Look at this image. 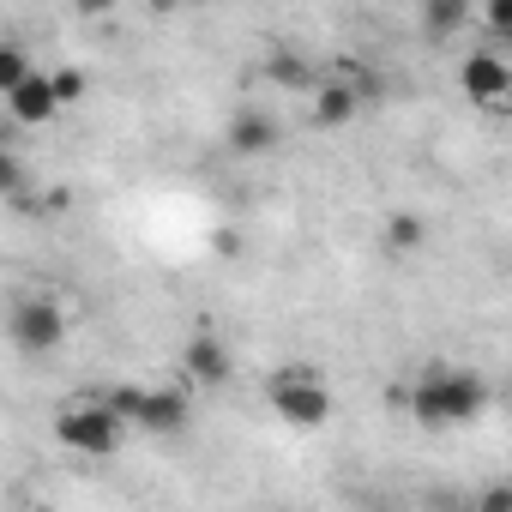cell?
Wrapping results in <instances>:
<instances>
[{"label": "cell", "mask_w": 512, "mask_h": 512, "mask_svg": "<svg viewBox=\"0 0 512 512\" xmlns=\"http://www.w3.org/2000/svg\"><path fill=\"white\" fill-rule=\"evenodd\" d=\"M458 85H464L470 103H506V97H512V67H506L494 49H476V55H464Z\"/></svg>", "instance_id": "6"}, {"label": "cell", "mask_w": 512, "mask_h": 512, "mask_svg": "<svg viewBox=\"0 0 512 512\" xmlns=\"http://www.w3.org/2000/svg\"><path fill=\"white\" fill-rule=\"evenodd\" d=\"M55 440L73 446V452H91V458H109L121 440H127V422L109 398H79L55 416Z\"/></svg>", "instance_id": "2"}, {"label": "cell", "mask_w": 512, "mask_h": 512, "mask_svg": "<svg viewBox=\"0 0 512 512\" xmlns=\"http://www.w3.org/2000/svg\"><path fill=\"white\" fill-rule=\"evenodd\" d=\"M13 344L25 350V356H43V350H55L61 338H67V314H61V302H49V296H25L19 308H13Z\"/></svg>", "instance_id": "5"}, {"label": "cell", "mask_w": 512, "mask_h": 512, "mask_svg": "<svg viewBox=\"0 0 512 512\" xmlns=\"http://www.w3.org/2000/svg\"><path fill=\"white\" fill-rule=\"evenodd\" d=\"M7 109H13V121H25V127H37V121H49L61 103H55V85H49V73H37L31 85H19L13 97H7Z\"/></svg>", "instance_id": "9"}, {"label": "cell", "mask_w": 512, "mask_h": 512, "mask_svg": "<svg viewBox=\"0 0 512 512\" xmlns=\"http://www.w3.org/2000/svg\"><path fill=\"white\" fill-rule=\"evenodd\" d=\"M0 193L25 199V169H19V157H13V151H0Z\"/></svg>", "instance_id": "16"}, {"label": "cell", "mask_w": 512, "mask_h": 512, "mask_svg": "<svg viewBox=\"0 0 512 512\" xmlns=\"http://www.w3.org/2000/svg\"><path fill=\"white\" fill-rule=\"evenodd\" d=\"M49 85H55V103H61V109H73V103L91 91V79H85L79 67H61V73H49Z\"/></svg>", "instance_id": "15"}, {"label": "cell", "mask_w": 512, "mask_h": 512, "mask_svg": "<svg viewBox=\"0 0 512 512\" xmlns=\"http://www.w3.org/2000/svg\"><path fill=\"white\" fill-rule=\"evenodd\" d=\"M488 410V380L482 374H470V368H422L416 380H410V416L422 422V428H458V422H476Z\"/></svg>", "instance_id": "1"}, {"label": "cell", "mask_w": 512, "mask_h": 512, "mask_svg": "<svg viewBox=\"0 0 512 512\" xmlns=\"http://www.w3.org/2000/svg\"><path fill=\"white\" fill-rule=\"evenodd\" d=\"M109 404L121 410L127 428H145V434H181L187 416H193L181 386H115Z\"/></svg>", "instance_id": "3"}, {"label": "cell", "mask_w": 512, "mask_h": 512, "mask_svg": "<svg viewBox=\"0 0 512 512\" xmlns=\"http://www.w3.org/2000/svg\"><path fill=\"white\" fill-rule=\"evenodd\" d=\"M266 398H272V410H278L290 428H320V422L332 416V386H326L314 368H278V374L266 380Z\"/></svg>", "instance_id": "4"}, {"label": "cell", "mask_w": 512, "mask_h": 512, "mask_svg": "<svg viewBox=\"0 0 512 512\" xmlns=\"http://www.w3.org/2000/svg\"><path fill=\"white\" fill-rule=\"evenodd\" d=\"M181 368H187L193 386H223V380H229V350H223L211 332H193V338L181 344Z\"/></svg>", "instance_id": "7"}, {"label": "cell", "mask_w": 512, "mask_h": 512, "mask_svg": "<svg viewBox=\"0 0 512 512\" xmlns=\"http://www.w3.org/2000/svg\"><path fill=\"white\" fill-rule=\"evenodd\" d=\"M266 79H272L278 91H320V85H314V67H308L302 55H290V49H272V55H266Z\"/></svg>", "instance_id": "11"}, {"label": "cell", "mask_w": 512, "mask_h": 512, "mask_svg": "<svg viewBox=\"0 0 512 512\" xmlns=\"http://www.w3.org/2000/svg\"><path fill=\"white\" fill-rule=\"evenodd\" d=\"M464 19H470L464 0H428V7H422V31H428V37H446V31H458Z\"/></svg>", "instance_id": "13"}, {"label": "cell", "mask_w": 512, "mask_h": 512, "mask_svg": "<svg viewBox=\"0 0 512 512\" xmlns=\"http://www.w3.org/2000/svg\"><path fill=\"white\" fill-rule=\"evenodd\" d=\"M476 512H512V488H494V494H482V506Z\"/></svg>", "instance_id": "18"}, {"label": "cell", "mask_w": 512, "mask_h": 512, "mask_svg": "<svg viewBox=\"0 0 512 512\" xmlns=\"http://www.w3.org/2000/svg\"><path fill=\"white\" fill-rule=\"evenodd\" d=\"M506 109H512V97H506Z\"/></svg>", "instance_id": "19"}, {"label": "cell", "mask_w": 512, "mask_h": 512, "mask_svg": "<svg viewBox=\"0 0 512 512\" xmlns=\"http://www.w3.org/2000/svg\"><path fill=\"white\" fill-rule=\"evenodd\" d=\"M482 25H488L494 37H512V0H488V7H482Z\"/></svg>", "instance_id": "17"}, {"label": "cell", "mask_w": 512, "mask_h": 512, "mask_svg": "<svg viewBox=\"0 0 512 512\" xmlns=\"http://www.w3.org/2000/svg\"><path fill=\"white\" fill-rule=\"evenodd\" d=\"M37 73H31V61H25V49L19 43H0V97H13L19 85H31Z\"/></svg>", "instance_id": "14"}, {"label": "cell", "mask_w": 512, "mask_h": 512, "mask_svg": "<svg viewBox=\"0 0 512 512\" xmlns=\"http://www.w3.org/2000/svg\"><path fill=\"white\" fill-rule=\"evenodd\" d=\"M278 145V121L266 109H235L229 115V151L235 157H266Z\"/></svg>", "instance_id": "8"}, {"label": "cell", "mask_w": 512, "mask_h": 512, "mask_svg": "<svg viewBox=\"0 0 512 512\" xmlns=\"http://www.w3.org/2000/svg\"><path fill=\"white\" fill-rule=\"evenodd\" d=\"M380 235H386V247H392V253H416V247L428 241V223H422L416 211H392Z\"/></svg>", "instance_id": "12"}, {"label": "cell", "mask_w": 512, "mask_h": 512, "mask_svg": "<svg viewBox=\"0 0 512 512\" xmlns=\"http://www.w3.org/2000/svg\"><path fill=\"white\" fill-rule=\"evenodd\" d=\"M356 109H362V97H356L350 85L320 79V91H314V121H320V127H344V121H356Z\"/></svg>", "instance_id": "10"}]
</instances>
